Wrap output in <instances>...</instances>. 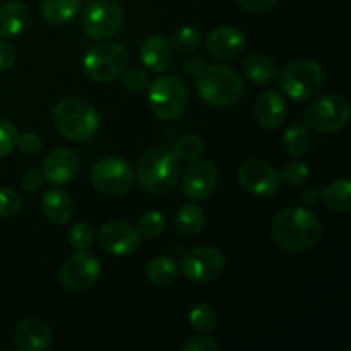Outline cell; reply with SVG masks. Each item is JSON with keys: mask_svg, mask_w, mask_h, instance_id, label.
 I'll return each mask as SVG.
<instances>
[{"mask_svg": "<svg viewBox=\"0 0 351 351\" xmlns=\"http://www.w3.org/2000/svg\"><path fill=\"white\" fill-rule=\"evenodd\" d=\"M51 328L41 317H26L16 328L14 341L19 351H43L51 345Z\"/></svg>", "mask_w": 351, "mask_h": 351, "instance_id": "ac0fdd59", "label": "cell"}, {"mask_svg": "<svg viewBox=\"0 0 351 351\" xmlns=\"http://www.w3.org/2000/svg\"><path fill=\"white\" fill-rule=\"evenodd\" d=\"M122 75H123V86H125L130 93L139 95V93L146 91L147 89L149 81H147V74L143 71V69H137V67L129 69V71L123 72Z\"/></svg>", "mask_w": 351, "mask_h": 351, "instance_id": "8d00e7d4", "label": "cell"}, {"mask_svg": "<svg viewBox=\"0 0 351 351\" xmlns=\"http://www.w3.org/2000/svg\"><path fill=\"white\" fill-rule=\"evenodd\" d=\"M322 232L321 219L314 213L295 206L278 213L271 235L278 250L285 254H302L317 245Z\"/></svg>", "mask_w": 351, "mask_h": 351, "instance_id": "6da1fadb", "label": "cell"}, {"mask_svg": "<svg viewBox=\"0 0 351 351\" xmlns=\"http://www.w3.org/2000/svg\"><path fill=\"white\" fill-rule=\"evenodd\" d=\"M147 103L158 119L175 120L187 108V88L173 75H160L147 84Z\"/></svg>", "mask_w": 351, "mask_h": 351, "instance_id": "52a82bcc", "label": "cell"}, {"mask_svg": "<svg viewBox=\"0 0 351 351\" xmlns=\"http://www.w3.org/2000/svg\"><path fill=\"white\" fill-rule=\"evenodd\" d=\"M278 74L276 62L266 55H250L243 62V75L256 84H267Z\"/></svg>", "mask_w": 351, "mask_h": 351, "instance_id": "484cf974", "label": "cell"}, {"mask_svg": "<svg viewBox=\"0 0 351 351\" xmlns=\"http://www.w3.org/2000/svg\"><path fill=\"white\" fill-rule=\"evenodd\" d=\"M315 195H317V192L315 191H312V194H305V202H307V204H317V201L319 199H315Z\"/></svg>", "mask_w": 351, "mask_h": 351, "instance_id": "7bdbcfd3", "label": "cell"}, {"mask_svg": "<svg viewBox=\"0 0 351 351\" xmlns=\"http://www.w3.org/2000/svg\"><path fill=\"white\" fill-rule=\"evenodd\" d=\"M0 2H3V0H0Z\"/></svg>", "mask_w": 351, "mask_h": 351, "instance_id": "ee69618b", "label": "cell"}, {"mask_svg": "<svg viewBox=\"0 0 351 351\" xmlns=\"http://www.w3.org/2000/svg\"><path fill=\"white\" fill-rule=\"evenodd\" d=\"M74 201L67 192L60 189H50L45 192L43 201H41V211L45 218L53 225H65L74 216Z\"/></svg>", "mask_w": 351, "mask_h": 351, "instance_id": "44dd1931", "label": "cell"}, {"mask_svg": "<svg viewBox=\"0 0 351 351\" xmlns=\"http://www.w3.org/2000/svg\"><path fill=\"white\" fill-rule=\"evenodd\" d=\"M312 147V134L311 129L304 123H295L290 129H287L283 136V149L291 158H300L311 151Z\"/></svg>", "mask_w": 351, "mask_h": 351, "instance_id": "83f0119b", "label": "cell"}, {"mask_svg": "<svg viewBox=\"0 0 351 351\" xmlns=\"http://www.w3.org/2000/svg\"><path fill=\"white\" fill-rule=\"evenodd\" d=\"M29 23V9L24 2H7L0 5V36L16 38Z\"/></svg>", "mask_w": 351, "mask_h": 351, "instance_id": "7402d4cb", "label": "cell"}, {"mask_svg": "<svg viewBox=\"0 0 351 351\" xmlns=\"http://www.w3.org/2000/svg\"><path fill=\"white\" fill-rule=\"evenodd\" d=\"M280 86L293 101H308L324 88V71L315 60H297L283 69Z\"/></svg>", "mask_w": 351, "mask_h": 351, "instance_id": "8992f818", "label": "cell"}, {"mask_svg": "<svg viewBox=\"0 0 351 351\" xmlns=\"http://www.w3.org/2000/svg\"><path fill=\"white\" fill-rule=\"evenodd\" d=\"M51 120L58 134L72 143H84L99 129L98 110L81 96L60 99L51 112Z\"/></svg>", "mask_w": 351, "mask_h": 351, "instance_id": "7a4b0ae2", "label": "cell"}, {"mask_svg": "<svg viewBox=\"0 0 351 351\" xmlns=\"http://www.w3.org/2000/svg\"><path fill=\"white\" fill-rule=\"evenodd\" d=\"M350 191L351 184L348 178H338V180L331 182V184L322 191L321 201L324 202V206L329 211L345 215V213H348L351 209Z\"/></svg>", "mask_w": 351, "mask_h": 351, "instance_id": "d4e9b609", "label": "cell"}, {"mask_svg": "<svg viewBox=\"0 0 351 351\" xmlns=\"http://www.w3.org/2000/svg\"><path fill=\"white\" fill-rule=\"evenodd\" d=\"M146 278L154 287H170L178 278V266L171 257L156 256L147 263Z\"/></svg>", "mask_w": 351, "mask_h": 351, "instance_id": "cb8c5ba5", "label": "cell"}, {"mask_svg": "<svg viewBox=\"0 0 351 351\" xmlns=\"http://www.w3.org/2000/svg\"><path fill=\"white\" fill-rule=\"evenodd\" d=\"M237 2L249 12H266L276 5L278 0H237Z\"/></svg>", "mask_w": 351, "mask_h": 351, "instance_id": "60d3db41", "label": "cell"}, {"mask_svg": "<svg viewBox=\"0 0 351 351\" xmlns=\"http://www.w3.org/2000/svg\"><path fill=\"white\" fill-rule=\"evenodd\" d=\"M43 180L45 178L43 175H41V171L29 170L23 175V178H21V187L27 192H36L38 189L43 185Z\"/></svg>", "mask_w": 351, "mask_h": 351, "instance_id": "ab89813d", "label": "cell"}, {"mask_svg": "<svg viewBox=\"0 0 351 351\" xmlns=\"http://www.w3.org/2000/svg\"><path fill=\"white\" fill-rule=\"evenodd\" d=\"M23 208V199L12 189H0V216L10 218Z\"/></svg>", "mask_w": 351, "mask_h": 351, "instance_id": "e575fe53", "label": "cell"}, {"mask_svg": "<svg viewBox=\"0 0 351 351\" xmlns=\"http://www.w3.org/2000/svg\"><path fill=\"white\" fill-rule=\"evenodd\" d=\"M79 156L69 147H57L45 158L41 175L51 185H65L79 173Z\"/></svg>", "mask_w": 351, "mask_h": 351, "instance_id": "e0dca14e", "label": "cell"}, {"mask_svg": "<svg viewBox=\"0 0 351 351\" xmlns=\"http://www.w3.org/2000/svg\"><path fill=\"white\" fill-rule=\"evenodd\" d=\"M206 50L216 60H235L245 50V34L233 26H221L209 31L204 40Z\"/></svg>", "mask_w": 351, "mask_h": 351, "instance_id": "2e32d148", "label": "cell"}, {"mask_svg": "<svg viewBox=\"0 0 351 351\" xmlns=\"http://www.w3.org/2000/svg\"><path fill=\"white\" fill-rule=\"evenodd\" d=\"M239 184L256 197H271L281 189V175L267 161L250 158L240 165Z\"/></svg>", "mask_w": 351, "mask_h": 351, "instance_id": "7c38bea8", "label": "cell"}, {"mask_svg": "<svg viewBox=\"0 0 351 351\" xmlns=\"http://www.w3.org/2000/svg\"><path fill=\"white\" fill-rule=\"evenodd\" d=\"M24 154H36L40 153L43 147V141L38 134L34 132H24L23 136L17 137V146Z\"/></svg>", "mask_w": 351, "mask_h": 351, "instance_id": "f35d334b", "label": "cell"}, {"mask_svg": "<svg viewBox=\"0 0 351 351\" xmlns=\"http://www.w3.org/2000/svg\"><path fill=\"white\" fill-rule=\"evenodd\" d=\"M256 119L264 129L274 130L283 125L287 119V103L285 98L276 91H266L256 99L254 106Z\"/></svg>", "mask_w": 351, "mask_h": 351, "instance_id": "d6986e66", "label": "cell"}, {"mask_svg": "<svg viewBox=\"0 0 351 351\" xmlns=\"http://www.w3.org/2000/svg\"><path fill=\"white\" fill-rule=\"evenodd\" d=\"M84 72L91 81L112 82L127 71L129 53L125 47L112 41H99L93 45L84 55Z\"/></svg>", "mask_w": 351, "mask_h": 351, "instance_id": "5b68a950", "label": "cell"}, {"mask_svg": "<svg viewBox=\"0 0 351 351\" xmlns=\"http://www.w3.org/2000/svg\"><path fill=\"white\" fill-rule=\"evenodd\" d=\"M99 247L117 257H127L136 252L141 243V235L136 226L123 219H112L99 230Z\"/></svg>", "mask_w": 351, "mask_h": 351, "instance_id": "9a60e30c", "label": "cell"}, {"mask_svg": "<svg viewBox=\"0 0 351 351\" xmlns=\"http://www.w3.org/2000/svg\"><path fill=\"white\" fill-rule=\"evenodd\" d=\"M184 351H219L221 346L216 339L209 338V336H192L187 341L182 345Z\"/></svg>", "mask_w": 351, "mask_h": 351, "instance_id": "74e56055", "label": "cell"}, {"mask_svg": "<svg viewBox=\"0 0 351 351\" xmlns=\"http://www.w3.org/2000/svg\"><path fill=\"white\" fill-rule=\"evenodd\" d=\"M81 9L79 0H43L41 2V16L51 26L67 24L77 16Z\"/></svg>", "mask_w": 351, "mask_h": 351, "instance_id": "603a6c76", "label": "cell"}, {"mask_svg": "<svg viewBox=\"0 0 351 351\" xmlns=\"http://www.w3.org/2000/svg\"><path fill=\"white\" fill-rule=\"evenodd\" d=\"M218 185V170L211 161L194 160L182 173L180 187L187 197L194 201H206L211 197Z\"/></svg>", "mask_w": 351, "mask_h": 351, "instance_id": "5bb4252c", "label": "cell"}, {"mask_svg": "<svg viewBox=\"0 0 351 351\" xmlns=\"http://www.w3.org/2000/svg\"><path fill=\"white\" fill-rule=\"evenodd\" d=\"M197 95L209 106L228 108L242 99L243 81L228 65H208L199 72Z\"/></svg>", "mask_w": 351, "mask_h": 351, "instance_id": "277c9868", "label": "cell"}, {"mask_svg": "<svg viewBox=\"0 0 351 351\" xmlns=\"http://www.w3.org/2000/svg\"><path fill=\"white\" fill-rule=\"evenodd\" d=\"M17 137H19V132L16 127L7 120L0 119V158L7 156L16 149Z\"/></svg>", "mask_w": 351, "mask_h": 351, "instance_id": "d590c367", "label": "cell"}, {"mask_svg": "<svg viewBox=\"0 0 351 351\" xmlns=\"http://www.w3.org/2000/svg\"><path fill=\"white\" fill-rule=\"evenodd\" d=\"M281 182H285L290 187H300L311 177V168L304 161H290L281 171Z\"/></svg>", "mask_w": 351, "mask_h": 351, "instance_id": "d6a6232c", "label": "cell"}, {"mask_svg": "<svg viewBox=\"0 0 351 351\" xmlns=\"http://www.w3.org/2000/svg\"><path fill=\"white\" fill-rule=\"evenodd\" d=\"M69 243L75 250H88L95 243V230L88 223H77L69 232Z\"/></svg>", "mask_w": 351, "mask_h": 351, "instance_id": "836d02e7", "label": "cell"}, {"mask_svg": "<svg viewBox=\"0 0 351 351\" xmlns=\"http://www.w3.org/2000/svg\"><path fill=\"white\" fill-rule=\"evenodd\" d=\"M16 57L17 55L12 45L0 40V71H5V69L12 67L16 64Z\"/></svg>", "mask_w": 351, "mask_h": 351, "instance_id": "b9f144b4", "label": "cell"}, {"mask_svg": "<svg viewBox=\"0 0 351 351\" xmlns=\"http://www.w3.org/2000/svg\"><path fill=\"white\" fill-rule=\"evenodd\" d=\"M189 324L194 331L209 332L216 328V312L211 305L197 304L189 312Z\"/></svg>", "mask_w": 351, "mask_h": 351, "instance_id": "f546056e", "label": "cell"}, {"mask_svg": "<svg viewBox=\"0 0 351 351\" xmlns=\"http://www.w3.org/2000/svg\"><path fill=\"white\" fill-rule=\"evenodd\" d=\"M123 19V7L117 0H91L82 9L81 26L86 36L105 41L122 29Z\"/></svg>", "mask_w": 351, "mask_h": 351, "instance_id": "ba28073f", "label": "cell"}, {"mask_svg": "<svg viewBox=\"0 0 351 351\" xmlns=\"http://www.w3.org/2000/svg\"><path fill=\"white\" fill-rule=\"evenodd\" d=\"M171 48L178 53H191L201 45V33L195 27L185 26L175 31V34L170 40Z\"/></svg>", "mask_w": 351, "mask_h": 351, "instance_id": "1f68e13d", "label": "cell"}, {"mask_svg": "<svg viewBox=\"0 0 351 351\" xmlns=\"http://www.w3.org/2000/svg\"><path fill=\"white\" fill-rule=\"evenodd\" d=\"M136 177L141 187L154 195L170 192L180 175L178 160L167 147H151L137 160Z\"/></svg>", "mask_w": 351, "mask_h": 351, "instance_id": "3957f363", "label": "cell"}, {"mask_svg": "<svg viewBox=\"0 0 351 351\" xmlns=\"http://www.w3.org/2000/svg\"><path fill=\"white\" fill-rule=\"evenodd\" d=\"M206 223L204 211L195 204L182 206L175 216V228L184 237H197Z\"/></svg>", "mask_w": 351, "mask_h": 351, "instance_id": "4316f807", "label": "cell"}, {"mask_svg": "<svg viewBox=\"0 0 351 351\" xmlns=\"http://www.w3.org/2000/svg\"><path fill=\"white\" fill-rule=\"evenodd\" d=\"M99 274V261L88 250H77L62 264L60 283L69 291H86L98 283Z\"/></svg>", "mask_w": 351, "mask_h": 351, "instance_id": "8fae6325", "label": "cell"}, {"mask_svg": "<svg viewBox=\"0 0 351 351\" xmlns=\"http://www.w3.org/2000/svg\"><path fill=\"white\" fill-rule=\"evenodd\" d=\"M226 259L215 247H195L182 257V273L194 283H211L223 274Z\"/></svg>", "mask_w": 351, "mask_h": 351, "instance_id": "4fadbf2b", "label": "cell"}, {"mask_svg": "<svg viewBox=\"0 0 351 351\" xmlns=\"http://www.w3.org/2000/svg\"><path fill=\"white\" fill-rule=\"evenodd\" d=\"M173 58V48L165 36H149L141 47V60L149 72H163L170 67Z\"/></svg>", "mask_w": 351, "mask_h": 351, "instance_id": "ffe728a7", "label": "cell"}, {"mask_svg": "<svg viewBox=\"0 0 351 351\" xmlns=\"http://www.w3.org/2000/svg\"><path fill=\"white\" fill-rule=\"evenodd\" d=\"M134 178H136V173L129 161L119 156L103 158L93 167L91 171L93 187L99 194L112 195V197L129 192Z\"/></svg>", "mask_w": 351, "mask_h": 351, "instance_id": "30bf717a", "label": "cell"}, {"mask_svg": "<svg viewBox=\"0 0 351 351\" xmlns=\"http://www.w3.org/2000/svg\"><path fill=\"white\" fill-rule=\"evenodd\" d=\"M350 103L341 95H326L308 105L305 117L312 129L321 134H335L348 125Z\"/></svg>", "mask_w": 351, "mask_h": 351, "instance_id": "9c48e42d", "label": "cell"}, {"mask_svg": "<svg viewBox=\"0 0 351 351\" xmlns=\"http://www.w3.org/2000/svg\"><path fill=\"white\" fill-rule=\"evenodd\" d=\"M137 232L141 237H146V239H156L167 228V219L161 215L160 211H147L137 221Z\"/></svg>", "mask_w": 351, "mask_h": 351, "instance_id": "4dcf8cb0", "label": "cell"}, {"mask_svg": "<svg viewBox=\"0 0 351 351\" xmlns=\"http://www.w3.org/2000/svg\"><path fill=\"white\" fill-rule=\"evenodd\" d=\"M202 153H204V141L195 136V134L180 137L173 147V154L177 156V160L185 161V163L197 160V158H201Z\"/></svg>", "mask_w": 351, "mask_h": 351, "instance_id": "f1b7e54d", "label": "cell"}]
</instances>
